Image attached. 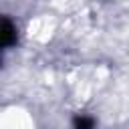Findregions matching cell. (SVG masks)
<instances>
[{
  "label": "cell",
  "instance_id": "obj_1",
  "mask_svg": "<svg viewBox=\"0 0 129 129\" xmlns=\"http://www.w3.org/2000/svg\"><path fill=\"white\" fill-rule=\"evenodd\" d=\"M16 28L8 16H0V46H12L16 42Z\"/></svg>",
  "mask_w": 129,
  "mask_h": 129
},
{
  "label": "cell",
  "instance_id": "obj_2",
  "mask_svg": "<svg viewBox=\"0 0 129 129\" xmlns=\"http://www.w3.org/2000/svg\"><path fill=\"white\" fill-rule=\"evenodd\" d=\"M73 127L75 129H95V119L87 117V115H77L73 121Z\"/></svg>",
  "mask_w": 129,
  "mask_h": 129
}]
</instances>
